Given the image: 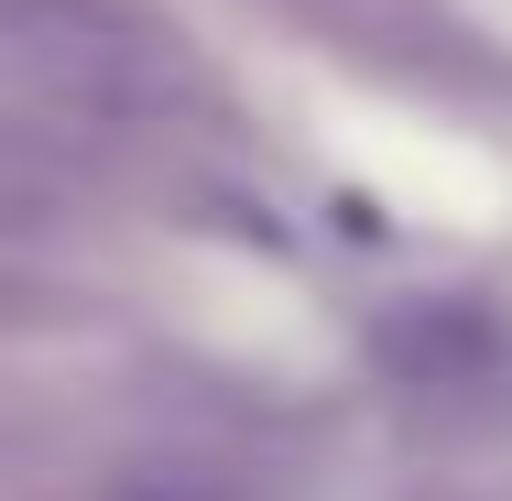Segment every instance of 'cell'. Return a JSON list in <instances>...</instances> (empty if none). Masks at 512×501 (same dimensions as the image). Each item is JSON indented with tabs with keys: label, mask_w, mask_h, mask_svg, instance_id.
<instances>
[{
	"label": "cell",
	"mask_w": 512,
	"mask_h": 501,
	"mask_svg": "<svg viewBox=\"0 0 512 501\" xmlns=\"http://www.w3.org/2000/svg\"><path fill=\"white\" fill-rule=\"evenodd\" d=\"M0 66L88 109H153L186 88V66L142 0H0Z\"/></svg>",
	"instance_id": "6da1fadb"
},
{
	"label": "cell",
	"mask_w": 512,
	"mask_h": 501,
	"mask_svg": "<svg viewBox=\"0 0 512 501\" xmlns=\"http://www.w3.org/2000/svg\"><path fill=\"white\" fill-rule=\"evenodd\" d=\"M425 327H393V349H404L414 371H469V360H491V327L469 316V305H414Z\"/></svg>",
	"instance_id": "7a4b0ae2"
},
{
	"label": "cell",
	"mask_w": 512,
	"mask_h": 501,
	"mask_svg": "<svg viewBox=\"0 0 512 501\" xmlns=\"http://www.w3.org/2000/svg\"><path fill=\"white\" fill-rule=\"evenodd\" d=\"M120 501H251L229 469H197V458H153V469H131Z\"/></svg>",
	"instance_id": "3957f363"
}]
</instances>
